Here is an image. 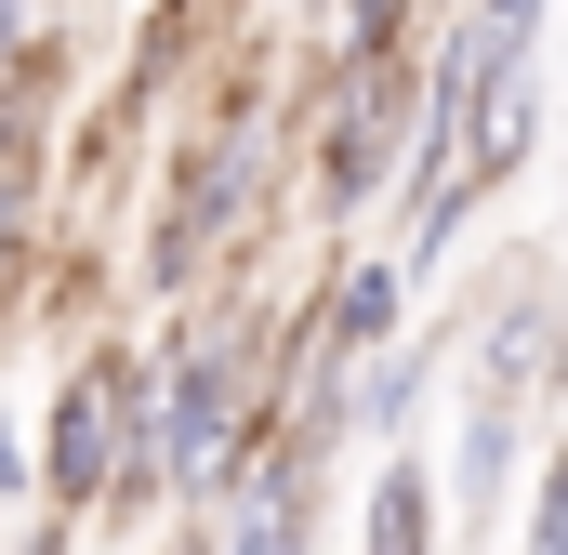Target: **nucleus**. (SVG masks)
Segmentation results:
<instances>
[{"instance_id":"6e6552de","label":"nucleus","mask_w":568,"mask_h":555,"mask_svg":"<svg viewBox=\"0 0 568 555\" xmlns=\"http://www.w3.org/2000/svg\"><path fill=\"white\" fill-rule=\"evenodd\" d=\"M357 555H449V490L424 476V450L371 463V503H357Z\"/></svg>"},{"instance_id":"9d476101","label":"nucleus","mask_w":568,"mask_h":555,"mask_svg":"<svg viewBox=\"0 0 568 555\" xmlns=\"http://www.w3.org/2000/svg\"><path fill=\"white\" fill-rule=\"evenodd\" d=\"M40 212H53V185H40V172H0V344L27 331V278H40V252H53Z\"/></svg>"},{"instance_id":"ddd939ff","label":"nucleus","mask_w":568,"mask_h":555,"mask_svg":"<svg viewBox=\"0 0 568 555\" xmlns=\"http://www.w3.org/2000/svg\"><path fill=\"white\" fill-rule=\"evenodd\" d=\"M0 555H80V529H67V516H27V529H13Z\"/></svg>"},{"instance_id":"0eeeda50","label":"nucleus","mask_w":568,"mask_h":555,"mask_svg":"<svg viewBox=\"0 0 568 555\" xmlns=\"http://www.w3.org/2000/svg\"><path fill=\"white\" fill-rule=\"evenodd\" d=\"M436 371H449V344L436 331H410V344H384L357 384H344V450H371V463H397L410 436H424V397H436Z\"/></svg>"},{"instance_id":"39448f33","label":"nucleus","mask_w":568,"mask_h":555,"mask_svg":"<svg viewBox=\"0 0 568 555\" xmlns=\"http://www.w3.org/2000/svg\"><path fill=\"white\" fill-rule=\"evenodd\" d=\"M410 304H424V291H410V265H397L384 239H331V252H317V291H304L291 317H304L344 371H371L384 344H410Z\"/></svg>"},{"instance_id":"f8f14e48","label":"nucleus","mask_w":568,"mask_h":555,"mask_svg":"<svg viewBox=\"0 0 568 555\" xmlns=\"http://www.w3.org/2000/svg\"><path fill=\"white\" fill-rule=\"evenodd\" d=\"M0 516H40V423L0 397Z\"/></svg>"},{"instance_id":"1a4fd4ad","label":"nucleus","mask_w":568,"mask_h":555,"mask_svg":"<svg viewBox=\"0 0 568 555\" xmlns=\"http://www.w3.org/2000/svg\"><path fill=\"white\" fill-rule=\"evenodd\" d=\"M449 0H304V53H424Z\"/></svg>"},{"instance_id":"f257e3e1","label":"nucleus","mask_w":568,"mask_h":555,"mask_svg":"<svg viewBox=\"0 0 568 555\" xmlns=\"http://www.w3.org/2000/svg\"><path fill=\"white\" fill-rule=\"evenodd\" d=\"M278 331H291V304H252V291H199V304H172L145 331V476H159V516H212L239 450L278 423Z\"/></svg>"},{"instance_id":"423d86ee","label":"nucleus","mask_w":568,"mask_h":555,"mask_svg":"<svg viewBox=\"0 0 568 555\" xmlns=\"http://www.w3.org/2000/svg\"><path fill=\"white\" fill-rule=\"evenodd\" d=\"M449 145H463V172H476V185L503 199V185H516V172L542 159V53L489 67V80H476V107L449 120Z\"/></svg>"},{"instance_id":"f03ea898","label":"nucleus","mask_w":568,"mask_h":555,"mask_svg":"<svg viewBox=\"0 0 568 555\" xmlns=\"http://www.w3.org/2000/svg\"><path fill=\"white\" fill-rule=\"evenodd\" d=\"M40 516L67 529H133L159 516L145 476V331H80L40 411Z\"/></svg>"},{"instance_id":"20e7f679","label":"nucleus","mask_w":568,"mask_h":555,"mask_svg":"<svg viewBox=\"0 0 568 555\" xmlns=\"http://www.w3.org/2000/svg\"><path fill=\"white\" fill-rule=\"evenodd\" d=\"M463 397H489V411H556V371H568V278L556 252H503L489 291L463 304Z\"/></svg>"},{"instance_id":"9b49d317","label":"nucleus","mask_w":568,"mask_h":555,"mask_svg":"<svg viewBox=\"0 0 568 555\" xmlns=\"http://www.w3.org/2000/svg\"><path fill=\"white\" fill-rule=\"evenodd\" d=\"M516 555H568V436H542V463H529V516H516Z\"/></svg>"},{"instance_id":"7ed1b4c3","label":"nucleus","mask_w":568,"mask_h":555,"mask_svg":"<svg viewBox=\"0 0 568 555\" xmlns=\"http://www.w3.org/2000/svg\"><path fill=\"white\" fill-rule=\"evenodd\" d=\"M291 133H304V199L331 225L384 212L410 145H424V53H304Z\"/></svg>"}]
</instances>
